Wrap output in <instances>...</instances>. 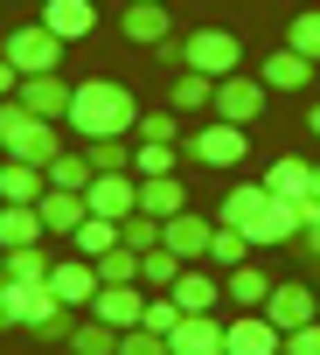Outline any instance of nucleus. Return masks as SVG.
Segmentation results:
<instances>
[{"label":"nucleus","instance_id":"f257e3e1","mask_svg":"<svg viewBox=\"0 0 320 355\" xmlns=\"http://www.w3.org/2000/svg\"><path fill=\"white\" fill-rule=\"evenodd\" d=\"M77 139H132V125H139V98L125 91V84H112V77H84L77 91H70V119H63Z\"/></svg>","mask_w":320,"mask_h":355},{"label":"nucleus","instance_id":"f03ea898","mask_svg":"<svg viewBox=\"0 0 320 355\" xmlns=\"http://www.w3.org/2000/svg\"><path fill=\"white\" fill-rule=\"evenodd\" d=\"M0 146H8V160L49 167L63 153V132H56V119H35L21 98H8V105H0Z\"/></svg>","mask_w":320,"mask_h":355},{"label":"nucleus","instance_id":"7ed1b4c3","mask_svg":"<svg viewBox=\"0 0 320 355\" xmlns=\"http://www.w3.org/2000/svg\"><path fill=\"white\" fill-rule=\"evenodd\" d=\"M181 70H202V77H237L244 70V42L230 35V28H195V35H181Z\"/></svg>","mask_w":320,"mask_h":355},{"label":"nucleus","instance_id":"20e7f679","mask_svg":"<svg viewBox=\"0 0 320 355\" xmlns=\"http://www.w3.org/2000/svg\"><path fill=\"white\" fill-rule=\"evenodd\" d=\"M0 56H8L21 77H49V70L63 63V35H49L42 21H21V28L0 35Z\"/></svg>","mask_w":320,"mask_h":355},{"label":"nucleus","instance_id":"39448f33","mask_svg":"<svg viewBox=\"0 0 320 355\" xmlns=\"http://www.w3.org/2000/svg\"><path fill=\"white\" fill-rule=\"evenodd\" d=\"M251 153V139H244V125H230V119H209V125H195L188 139H181V160L188 167H237Z\"/></svg>","mask_w":320,"mask_h":355},{"label":"nucleus","instance_id":"423d86ee","mask_svg":"<svg viewBox=\"0 0 320 355\" xmlns=\"http://www.w3.org/2000/svg\"><path fill=\"white\" fill-rule=\"evenodd\" d=\"M118 35L132 49H160V42H175V15H168V0H125L118 8Z\"/></svg>","mask_w":320,"mask_h":355},{"label":"nucleus","instance_id":"0eeeda50","mask_svg":"<svg viewBox=\"0 0 320 355\" xmlns=\"http://www.w3.org/2000/svg\"><path fill=\"white\" fill-rule=\"evenodd\" d=\"M265 98H272V91H265L251 70H237V77H223V84H216V105H209V112L251 132V125H258V112H265Z\"/></svg>","mask_w":320,"mask_h":355},{"label":"nucleus","instance_id":"6e6552de","mask_svg":"<svg viewBox=\"0 0 320 355\" xmlns=\"http://www.w3.org/2000/svg\"><path fill=\"white\" fill-rule=\"evenodd\" d=\"M265 320H272L278 334H292V327L320 320V293H313L306 279H278V286H272V300H265Z\"/></svg>","mask_w":320,"mask_h":355},{"label":"nucleus","instance_id":"1a4fd4ad","mask_svg":"<svg viewBox=\"0 0 320 355\" xmlns=\"http://www.w3.org/2000/svg\"><path fill=\"white\" fill-rule=\"evenodd\" d=\"M84 209H91V216H112V223H125V216L139 209V174H91Z\"/></svg>","mask_w":320,"mask_h":355},{"label":"nucleus","instance_id":"9d476101","mask_svg":"<svg viewBox=\"0 0 320 355\" xmlns=\"http://www.w3.org/2000/svg\"><path fill=\"white\" fill-rule=\"evenodd\" d=\"M209 237H216V223H209V216H195V209H181V216L160 223V244H168L181 265H202V258H209Z\"/></svg>","mask_w":320,"mask_h":355},{"label":"nucleus","instance_id":"9b49d317","mask_svg":"<svg viewBox=\"0 0 320 355\" xmlns=\"http://www.w3.org/2000/svg\"><path fill=\"white\" fill-rule=\"evenodd\" d=\"M98 265L91 258H63V265H49V293L63 300V306H77V313H91V300H98Z\"/></svg>","mask_w":320,"mask_h":355},{"label":"nucleus","instance_id":"f8f14e48","mask_svg":"<svg viewBox=\"0 0 320 355\" xmlns=\"http://www.w3.org/2000/svg\"><path fill=\"white\" fill-rule=\"evenodd\" d=\"M285 348V334L265 320V313H237L230 327H223V355H278Z\"/></svg>","mask_w":320,"mask_h":355},{"label":"nucleus","instance_id":"ddd939ff","mask_svg":"<svg viewBox=\"0 0 320 355\" xmlns=\"http://www.w3.org/2000/svg\"><path fill=\"white\" fill-rule=\"evenodd\" d=\"M49 35H63V42H84L91 28H98V0H42V15H35Z\"/></svg>","mask_w":320,"mask_h":355},{"label":"nucleus","instance_id":"4468645a","mask_svg":"<svg viewBox=\"0 0 320 355\" xmlns=\"http://www.w3.org/2000/svg\"><path fill=\"white\" fill-rule=\"evenodd\" d=\"M265 196H278V202H313V160L278 153V160L265 167Z\"/></svg>","mask_w":320,"mask_h":355},{"label":"nucleus","instance_id":"2eb2a0df","mask_svg":"<svg viewBox=\"0 0 320 355\" xmlns=\"http://www.w3.org/2000/svg\"><path fill=\"white\" fill-rule=\"evenodd\" d=\"M70 91L77 84H63V70H49V77H21V105L35 112V119H70Z\"/></svg>","mask_w":320,"mask_h":355},{"label":"nucleus","instance_id":"dca6fc26","mask_svg":"<svg viewBox=\"0 0 320 355\" xmlns=\"http://www.w3.org/2000/svg\"><path fill=\"white\" fill-rule=\"evenodd\" d=\"M272 286H278V279H272V272H258L251 258H244L237 272H223V300H230L237 313H265V300H272Z\"/></svg>","mask_w":320,"mask_h":355},{"label":"nucleus","instance_id":"f3484780","mask_svg":"<svg viewBox=\"0 0 320 355\" xmlns=\"http://www.w3.org/2000/svg\"><path fill=\"white\" fill-rule=\"evenodd\" d=\"M168 355H223V320L216 313H181V327L168 334Z\"/></svg>","mask_w":320,"mask_h":355},{"label":"nucleus","instance_id":"a211bd4d","mask_svg":"<svg viewBox=\"0 0 320 355\" xmlns=\"http://www.w3.org/2000/svg\"><path fill=\"white\" fill-rule=\"evenodd\" d=\"M42 237H49V223L35 202H0V251H28Z\"/></svg>","mask_w":320,"mask_h":355},{"label":"nucleus","instance_id":"6ab92c4d","mask_svg":"<svg viewBox=\"0 0 320 355\" xmlns=\"http://www.w3.org/2000/svg\"><path fill=\"white\" fill-rule=\"evenodd\" d=\"M56 306H63V300L49 293V279H42V286H15V279H8V320H15V327H28V334H35Z\"/></svg>","mask_w":320,"mask_h":355},{"label":"nucleus","instance_id":"aec40b11","mask_svg":"<svg viewBox=\"0 0 320 355\" xmlns=\"http://www.w3.org/2000/svg\"><path fill=\"white\" fill-rule=\"evenodd\" d=\"M306 77H313V56H299V49H272L258 63V84L265 91H306Z\"/></svg>","mask_w":320,"mask_h":355},{"label":"nucleus","instance_id":"412c9836","mask_svg":"<svg viewBox=\"0 0 320 355\" xmlns=\"http://www.w3.org/2000/svg\"><path fill=\"white\" fill-rule=\"evenodd\" d=\"M299 209H306V202H278V196H272V202H265V216H258L244 237H251V244H292V237H299V223H306Z\"/></svg>","mask_w":320,"mask_h":355},{"label":"nucleus","instance_id":"4be33fe9","mask_svg":"<svg viewBox=\"0 0 320 355\" xmlns=\"http://www.w3.org/2000/svg\"><path fill=\"white\" fill-rule=\"evenodd\" d=\"M91 313L112 320V327H139V313H146V286H98Z\"/></svg>","mask_w":320,"mask_h":355},{"label":"nucleus","instance_id":"5701e85b","mask_svg":"<svg viewBox=\"0 0 320 355\" xmlns=\"http://www.w3.org/2000/svg\"><path fill=\"white\" fill-rule=\"evenodd\" d=\"M49 196V174L28 160H0V202H42Z\"/></svg>","mask_w":320,"mask_h":355},{"label":"nucleus","instance_id":"b1692460","mask_svg":"<svg viewBox=\"0 0 320 355\" xmlns=\"http://www.w3.org/2000/svg\"><path fill=\"white\" fill-rule=\"evenodd\" d=\"M139 209H146V216H160V223H168V216H181V209H188L181 174H153V182H139Z\"/></svg>","mask_w":320,"mask_h":355},{"label":"nucleus","instance_id":"393cba45","mask_svg":"<svg viewBox=\"0 0 320 355\" xmlns=\"http://www.w3.org/2000/svg\"><path fill=\"white\" fill-rule=\"evenodd\" d=\"M265 202H272V196H265V182H237V189L223 196V209H216V223H230V230H251V223L265 216Z\"/></svg>","mask_w":320,"mask_h":355},{"label":"nucleus","instance_id":"a878e982","mask_svg":"<svg viewBox=\"0 0 320 355\" xmlns=\"http://www.w3.org/2000/svg\"><path fill=\"white\" fill-rule=\"evenodd\" d=\"M168 293H175V306H181V313H216V300H223V279H202L195 265H181V279H175Z\"/></svg>","mask_w":320,"mask_h":355},{"label":"nucleus","instance_id":"bb28decb","mask_svg":"<svg viewBox=\"0 0 320 355\" xmlns=\"http://www.w3.org/2000/svg\"><path fill=\"white\" fill-rule=\"evenodd\" d=\"M35 209H42V223H49L56 237H77V223L91 216V209H84V196H70V189H49Z\"/></svg>","mask_w":320,"mask_h":355},{"label":"nucleus","instance_id":"cd10ccee","mask_svg":"<svg viewBox=\"0 0 320 355\" xmlns=\"http://www.w3.org/2000/svg\"><path fill=\"white\" fill-rule=\"evenodd\" d=\"M168 105H175V112H209V105H216V77H202V70H175Z\"/></svg>","mask_w":320,"mask_h":355},{"label":"nucleus","instance_id":"c85d7f7f","mask_svg":"<svg viewBox=\"0 0 320 355\" xmlns=\"http://www.w3.org/2000/svg\"><path fill=\"white\" fill-rule=\"evenodd\" d=\"M118 334H125V327H112V320L84 313V320H77V334H70V348H77V355H118Z\"/></svg>","mask_w":320,"mask_h":355},{"label":"nucleus","instance_id":"c756f323","mask_svg":"<svg viewBox=\"0 0 320 355\" xmlns=\"http://www.w3.org/2000/svg\"><path fill=\"white\" fill-rule=\"evenodd\" d=\"M0 279H15V286H42V279H49V251H42V244L8 251V258H0Z\"/></svg>","mask_w":320,"mask_h":355},{"label":"nucleus","instance_id":"7c9ffc66","mask_svg":"<svg viewBox=\"0 0 320 355\" xmlns=\"http://www.w3.org/2000/svg\"><path fill=\"white\" fill-rule=\"evenodd\" d=\"M70 244H77V258H105V251H118V223L112 216H84Z\"/></svg>","mask_w":320,"mask_h":355},{"label":"nucleus","instance_id":"2f4dec72","mask_svg":"<svg viewBox=\"0 0 320 355\" xmlns=\"http://www.w3.org/2000/svg\"><path fill=\"white\" fill-rule=\"evenodd\" d=\"M175 279H181V258H175L168 244H160V251H139V286H146V293H168Z\"/></svg>","mask_w":320,"mask_h":355},{"label":"nucleus","instance_id":"473e14b6","mask_svg":"<svg viewBox=\"0 0 320 355\" xmlns=\"http://www.w3.org/2000/svg\"><path fill=\"white\" fill-rule=\"evenodd\" d=\"M188 160H181V146H132V174H139V182H153V174H181Z\"/></svg>","mask_w":320,"mask_h":355},{"label":"nucleus","instance_id":"72a5a7b5","mask_svg":"<svg viewBox=\"0 0 320 355\" xmlns=\"http://www.w3.org/2000/svg\"><path fill=\"white\" fill-rule=\"evenodd\" d=\"M42 174H49V189H70V196H84V189H91V160H84V146H77V153H56Z\"/></svg>","mask_w":320,"mask_h":355},{"label":"nucleus","instance_id":"f704fd0d","mask_svg":"<svg viewBox=\"0 0 320 355\" xmlns=\"http://www.w3.org/2000/svg\"><path fill=\"white\" fill-rule=\"evenodd\" d=\"M132 139H146V146H181V112H175V105H168V112H139Z\"/></svg>","mask_w":320,"mask_h":355},{"label":"nucleus","instance_id":"c9c22d12","mask_svg":"<svg viewBox=\"0 0 320 355\" xmlns=\"http://www.w3.org/2000/svg\"><path fill=\"white\" fill-rule=\"evenodd\" d=\"M84 160H91V174H132V146L125 139H84Z\"/></svg>","mask_w":320,"mask_h":355},{"label":"nucleus","instance_id":"e433bc0d","mask_svg":"<svg viewBox=\"0 0 320 355\" xmlns=\"http://www.w3.org/2000/svg\"><path fill=\"white\" fill-rule=\"evenodd\" d=\"M244 251H251V237H244V230H230V223H216V237H209V265H216V272H237V265H244Z\"/></svg>","mask_w":320,"mask_h":355},{"label":"nucleus","instance_id":"4c0bfd02","mask_svg":"<svg viewBox=\"0 0 320 355\" xmlns=\"http://www.w3.org/2000/svg\"><path fill=\"white\" fill-rule=\"evenodd\" d=\"M118 244H125V251H160V216L132 209V216L118 223Z\"/></svg>","mask_w":320,"mask_h":355},{"label":"nucleus","instance_id":"58836bf2","mask_svg":"<svg viewBox=\"0 0 320 355\" xmlns=\"http://www.w3.org/2000/svg\"><path fill=\"white\" fill-rule=\"evenodd\" d=\"M91 265H98V279H105V286H139V251H125V244H118V251H105V258H91Z\"/></svg>","mask_w":320,"mask_h":355},{"label":"nucleus","instance_id":"ea45409f","mask_svg":"<svg viewBox=\"0 0 320 355\" xmlns=\"http://www.w3.org/2000/svg\"><path fill=\"white\" fill-rule=\"evenodd\" d=\"M285 49H299V56H313V63H320V8H299V15H292Z\"/></svg>","mask_w":320,"mask_h":355},{"label":"nucleus","instance_id":"a19ab883","mask_svg":"<svg viewBox=\"0 0 320 355\" xmlns=\"http://www.w3.org/2000/svg\"><path fill=\"white\" fill-rule=\"evenodd\" d=\"M77 320H84L77 306H56V313H49V320H42V327H35L28 341H42V348H70V334H77Z\"/></svg>","mask_w":320,"mask_h":355},{"label":"nucleus","instance_id":"79ce46f5","mask_svg":"<svg viewBox=\"0 0 320 355\" xmlns=\"http://www.w3.org/2000/svg\"><path fill=\"white\" fill-rule=\"evenodd\" d=\"M139 327H146V334H175V327H181V306H175V293H160V300H146Z\"/></svg>","mask_w":320,"mask_h":355},{"label":"nucleus","instance_id":"37998d69","mask_svg":"<svg viewBox=\"0 0 320 355\" xmlns=\"http://www.w3.org/2000/svg\"><path fill=\"white\" fill-rule=\"evenodd\" d=\"M299 216H306V223H299V237H292V244H299V258H306V265H320V202H306Z\"/></svg>","mask_w":320,"mask_h":355},{"label":"nucleus","instance_id":"c03bdc74","mask_svg":"<svg viewBox=\"0 0 320 355\" xmlns=\"http://www.w3.org/2000/svg\"><path fill=\"white\" fill-rule=\"evenodd\" d=\"M118 355H168V334H146V327H125V334H118Z\"/></svg>","mask_w":320,"mask_h":355},{"label":"nucleus","instance_id":"a18cd8bd","mask_svg":"<svg viewBox=\"0 0 320 355\" xmlns=\"http://www.w3.org/2000/svg\"><path fill=\"white\" fill-rule=\"evenodd\" d=\"M285 355H320V320L292 327V334H285Z\"/></svg>","mask_w":320,"mask_h":355},{"label":"nucleus","instance_id":"49530a36","mask_svg":"<svg viewBox=\"0 0 320 355\" xmlns=\"http://www.w3.org/2000/svg\"><path fill=\"white\" fill-rule=\"evenodd\" d=\"M15 91H21V70H15V63H8V56H0V105H8V98H15Z\"/></svg>","mask_w":320,"mask_h":355},{"label":"nucleus","instance_id":"de8ad7c7","mask_svg":"<svg viewBox=\"0 0 320 355\" xmlns=\"http://www.w3.org/2000/svg\"><path fill=\"white\" fill-rule=\"evenodd\" d=\"M306 132H313V139H320V105H306Z\"/></svg>","mask_w":320,"mask_h":355},{"label":"nucleus","instance_id":"09e8293b","mask_svg":"<svg viewBox=\"0 0 320 355\" xmlns=\"http://www.w3.org/2000/svg\"><path fill=\"white\" fill-rule=\"evenodd\" d=\"M0 327H15V320H8V279H0Z\"/></svg>","mask_w":320,"mask_h":355},{"label":"nucleus","instance_id":"8fccbe9b","mask_svg":"<svg viewBox=\"0 0 320 355\" xmlns=\"http://www.w3.org/2000/svg\"><path fill=\"white\" fill-rule=\"evenodd\" d=\"M313 202H320V160H313Z\"/></svg>","mask_w":320,"mask_h":355},{"label":"nucleus","instance_id":"3c124183","mask_svg":"<svg viewBox=\"0 0 320 355\" xmlns=\"http://www.w3.org/2000/svg\"><path fill=\"white\" fill-rule=\"evenodd\" d=\"M56 355H77V348H56Z\"/></svg>","mask_w":320,"mask_h":355},{"label":"nucleus","instance_id":"603ef678","mask_svg":"<svg viewBox=\"0 0 320 355\" xmlns=\"http://www.w3.org/2000/svg\"><path fill=\"white\" fill-rule=\"evenodd\" d=\"M0 160H8V146H0Z\"/></svg>","mask_w":320,"mask_h":355},{"label":"nucleus","instance_id":"864d4df0","mask_svg":"<svg viewBox=\"0 0 320 355\" xmlns=\"http://www.w3.org/2000/svg\"><path fill=\"white\" fill-rule=\"evenodd\" d=\"M306 8H313V0H306Z\"/></svg>","mask_w":320,"mask_h":355},{"label":"nucleus","instance_id":"5fc2aeb1","mask_svg":"<svg viewBox=\"0 0 320 355\" xmlns=\"http://www.w3.org/2000/svg\"><path fill=\"white\" fill-rule=\"evenodd\" d=\"M313 272H320V265H313Z\"/></svg>","mask_w":320,"mask_h":355},{"label":"nucleus","instance_id":"6e6d98bb","mask_svg":"<svg viewBox=\"0 0 320 355\" xmlns=\"http://www.w3.org/2000/svg\"><path fill=\"white\" fill-rule=\"evenodd\" d=\"M278 355H285V348H278Z\"/></svg>","mask_w":320,"mask_h":355}]
</instances>
